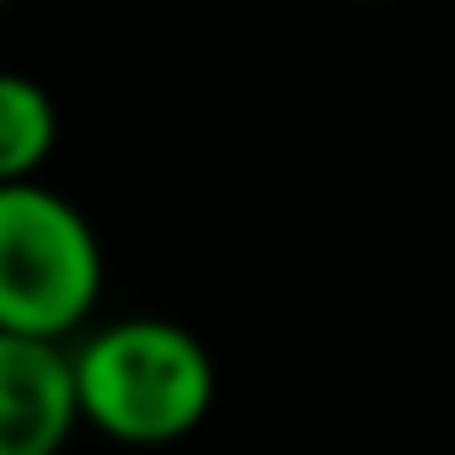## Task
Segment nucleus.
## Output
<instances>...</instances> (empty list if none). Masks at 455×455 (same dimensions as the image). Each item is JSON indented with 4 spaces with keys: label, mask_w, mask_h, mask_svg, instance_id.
<instances>
[{
    "label": "nucleus",
    "mask_w": 455,
    "mask_h": 455,
    "mask_svg": "<svg viewBox=\"0 0 455 455\" xmlns=\"http://www.w3.org/2000/svg\"><path fill=\"white\" fill-rule=\"evenodd\" d=\"M369 6H375V0H369Z\"/></svg>",
    "instance_id": "obj_5"
},
{
    "label": "nucleus",
    "mask_w": 455,
    "mask_h": 455,
    "mask_svg": "<svg viewBox=\"0 0 455 455\" xmlns=\"http://www.w3.org/2000/svg\"><path fill=\"white\" fill-rule=\"evenodd\" d=\"M104 294L92 220L46 179L0 185V334L69 346Z\"/></svg>",
    "instance_id": "obj_2"
},
{
    "label": "nucleus",
    "mask_w": 455,
    "mask_h": 455,
    "mask_svg": "<svg viewBox=\"0 0 455 455\" xmlns=\"http://www.w3.org/2000/svg\"><path fill=\"white\" fill-rule=\"evenodd\" d=\"M81 427L127 450L190 438L220 398L213 352L173 317H116L69 340Z\"/></svg>",
    "instance_id": "obj_1"
},
{
    "label": "nucleus",
    "mask_w": 455,
    "mask_h": 455,
    "mask_svg": "<svg viewBox=\"0 0 455 455\" xmlns=\"http://www.w3.org/2000/svg\"><path fill=\"white\" fill-rule=\"evenodd\" d=\"M0 6H6V0H0Z\"/></svg>",
    "instance_id": "obj_6"
},
{
    "label": "nucleus",
    "mask_w": 455,
    "mask_h": 455,
    "mask_svg": "<svg viewBox=\"0 0 455 455\" xmlns=\"http://www.w3.org/2000/svg\"><path fill=\"white\" fill-rule=\"evenodd\" d=\"M58 150V104L35 76L0 69V185L41 179Z\"/></svg>",
    "instance_id": "obj_4"
},
{
    "label": "nucleus",
    "mask_w": 455,
    "mask_h": 455,
    "mask_svg": "<svg viewBox=\"0 0 455 455\" xmlns=\"http://www.w3.org/2000/svg\"><path fill=\"white\" fill-rule=\"evenodd\" d=\"M76 427L69 346L0 334V455H64Z\"/></svg>",
    "instance_id": "obj_3"
}]
</instances>
